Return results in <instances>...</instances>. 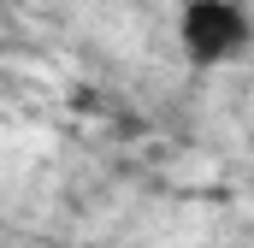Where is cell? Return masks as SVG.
Instances as JSON below:
<instances>
[{
  "label": "cell",
  "mask_w": 254,
  "mask_h": 248,
  "mask_svg": "<svg viewBox=\"0 0 254 248\" xmlns=\"http://www.w3.org/2000/svg\"><path fill=\"white\" fill-rule=\"evenodd\" d=\"M178 48L195 71L237 65L254 48V12L243 0H184L178 12Z\"/></svg>",
  "instance_id": "6da1fadb"
}]
</instances>
